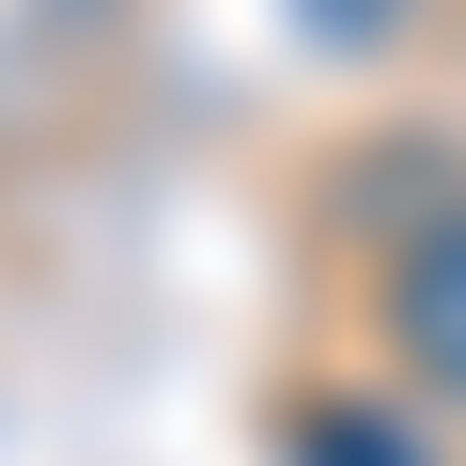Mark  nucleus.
<instances>
[{
    "instance_id": "nucleus-1",
    "label": "nucleus",
    "mask_w": 466,
    "mask_h": 466,
    "mask_svg": "<svg viewBox=\"0 0 466 466\" xmlns=\"http://www.w3.org/2000/svg\"><path fill=\"white\" fill-rule=\"evenodd\" d=\"M389 342H404L435 389H466V218H435L420 249L389 265Z\"/></svg>"
}]
</instances>
